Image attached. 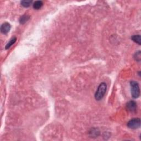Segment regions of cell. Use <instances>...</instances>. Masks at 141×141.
<instances>
[{"instance_id": "cell-1", "label": "cell", "mask_w": 141, "mask_h": 141, "mask_svg": "<svg viewBox=\"0 0 141 141\" xmlns=\"http://www.w3.org/2000/svg\"><path fill=\"white\" fill-rule=\"evenodd\" d=\"M107 89V84L104 82L101 83L98 86L96 94H95V99L97 101L101 100L104 96Z\"/></svg>"}, {"instance_id": "cell-2", "label": "cell", "mask_w": 141, "mask_h": 141, "mask_svg": "<svg viewBox=\"0 0 141 141\" xmlns=\"http://www.w3.org/2000/svg\"><path fill=\"white\" fill-rule=\"evenodd\" d=\"M130 86L132 97L135 99L138 98L140 96V89L138 83L136 81H131L130 82Z\"/></svg>"}, {"instance_id": "cell-3", "label": "cell", "mask_w": 141, "mask_h": 141, "mask_svg": "<svg viewBox=\"0 0 141 141\" xmlns=\"http://www.w3.org/2000/svg\"><path fill=\"white\" fill-rule=\"evenodd\" d=\"M141 126V119L140 118H134L127 123V127L131 129H137Z\"/></svg>"}, {"instance_id": "cell-4", "label": "cell", "mask_w": 141, "mask_h": 141, "mask_svg": "<svg viewBox=\"0 0 141 141\" xmlns=\"http://www.w3.org/2000/svg\"><path fill=\"white\" fill-rule=\"evenodd\" d=\"M137 103L133 100H130L126 104V109L128 111L133 112L136 111L137 109Z\"/></svg>"}, {"instance_id": "cell-5", "label": "cell", "mask_w": 141, "mask_h": 141, "mask_svg": "<svg viewBox=\"0 0 141 141\" xmlns=\"http://www.w3.org/2000/svg\"><path fill=\"white\" fill-rule=\"evenodd\" d=\"M11 29V25L7 22H5L2 24L1 26V31L3 34H7Z\"/></svg>"}, {"instance_id": "cell-6", "label": "cell", "mask_w": 141, "mask_h": 141, "mask_svg": "<svg viewBox=\"0 0 141 141\" xmlns=\"http://www.w3.org/2000/svg\"><path fill=\"white\" fill-rule=\"evenodd\" d=\"M131 39L132 41H133L135 43L138 44V45H141V36L140 35H134L131 37Z\"/></svg>"}, {"instance_id": "cell-7", "label": "cell", "mask_w": 141, "mask_h": 141, "mask_svg": "<svg viewBox=\"0 0 141 141\" xmlns=\"http://www.w3.org/2000/svg\"><path fill=\"white\" fill-rule=\"evenodd\" d=\"M43 2L41 1H36L33 3V8H34L35 10H39V9L41 8V7L43 6Z\"/></svg>"}, {"instance_id": "cell-8", "label": "cell", "mask_w": 141, "mask_h": 141, "mask_svg": "<svg viewBox=\"0 0 141 141\" xmlns=\"http://www.w3.org/2000/svg\"><path fill=\"white\" fill-rule=\"evenodd\" d=\"M29 19V16H28V15H22V17L19 19V23L20 24H24L26 22H28V20Z\"/></svg>"}, {"instance_id": "cell-9", "label": "cell", "mask_w": 141, "mask_h": 141, "mask_svg": "<svg viewBox=\"0 0 141 141\" xmlns=\"http://www.w3.org/2000/svg\"><path fill=\"white\" fill-rule=\"evenodd\" d=\"M16 41H17V38H15V37L11 39L10 41L7 44V45L6 46V49H10V47H11L15 43V42H16Z\"/></svg>"}, {"instance_id": "cell-10", "label": "cell", "mask_w": 141, "mask_h": 141, "mask_svg": "<svg viewBox=\"0 0 141 141\" xmlns=\"http://www.w3.org/2000/svg\"><path fill=\"white\" fill-rule=\"evenodd\" d=\"M32 3V1L30 0H28V1H21V5L22 6H23L24 7H29L30 6V5Z\"/></svg>"}, {"instance_id": "cell-11", "label": "cell", "mask_w": 141, "mask_h": 141, "mask_svg": "<svg viewBox=\"0 0 141 141\" xmlns=\"http://www.w3.org/2000/svg\"><path fill=\"white\" fill-rule=\"evenodd\" d=\"M134 59H135L136 61L138 62H140L141 61V54L140 51H139L135 53V54L134 55Z\"/></svg>"}, {"instance_id": "cell-12", "label": "cell", "mask_w": 141, "mask_h": 141, "mask_svg": "<svg viewBox=\"0 0 141 141\" xmlns=\"http://www.w3.org/2000/svg\"><path fill=\"white\" fill-rule=\"evenodd\" d=\"M90 134L91 135V136L96 137V136H98L99 135V132L97 129H92L91 130V131L90 132Z\"/></svg>"}]
</instances>
